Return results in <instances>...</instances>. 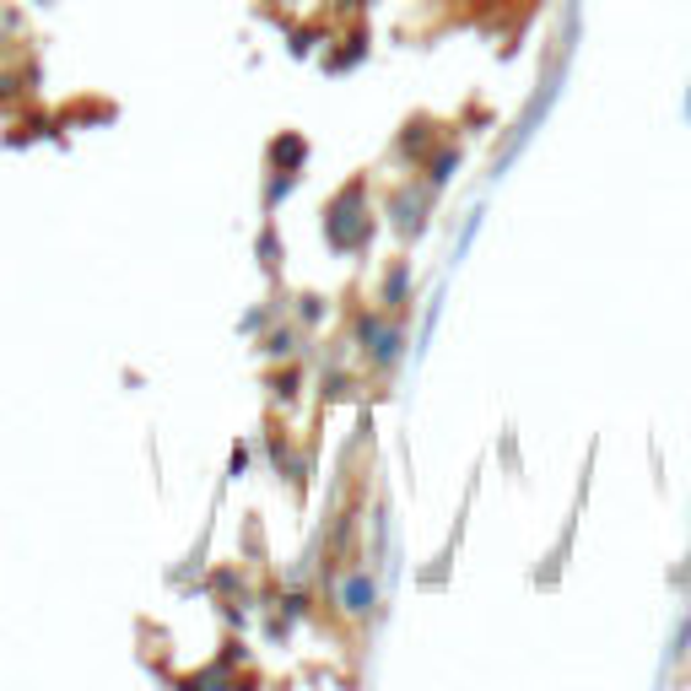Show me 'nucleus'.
Listing matches in <instances>:
<instances>
[{"instance_id":"f257e3e1","label":"nucleus","mask_w":691,"mask_h":691,"mask_svg":"<svg viewBox=\"0 0 691 691\" xmlns=\"http://www.w3.org/2000/svg\"><path fill=\"white\" fill-rule=\"evenodd\" d=\"M335 605H341L346 616H368V611H374V578L352 567V572L335 583Z\"/></svg>"}]
</instances>
